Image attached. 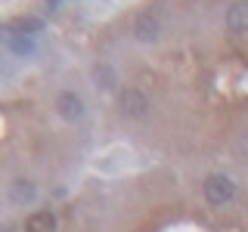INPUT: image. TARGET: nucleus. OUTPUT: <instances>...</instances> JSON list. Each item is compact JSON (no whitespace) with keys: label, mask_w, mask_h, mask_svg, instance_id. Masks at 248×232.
Instances as JSON below:
<instances>
[{"label":"nucleus","mask_w":248,"mask_h":232,"mask_svg":"<svg viewBox=\"0 0 248 232\" xmlns=\"http://www.w3.org/2000/svg\"><path fill=\"white\" fill-rule=\"evenodd\" d=\"M13 31L16 34H31V31H41V22L37 19H19V22H13Z\"/></svg>","instance_id":"9d476101"},{"label":"nucleus","mask_w":248,"mask_h":232,"mask_svg":"<svg viewBox=\"0 0 248 232\" xmlns=\"http://www.w3.org/2000/svg\"><path fill=\"white\" fill-rule=\"evenodd\" d=\"M202 189H205V198L211 201V204H227V201L236 195V186H232V180H230V176H220V174L208 176Z\"/></svg>","instance_id":"f257e3e1"},{"label":"nucleus","mask_w":248,"mask_h":232,"mask_svg":"<svg viewBox=\"0 0 248 232\" xmlns=\"http://www.w3.org/2000/svg\"><path fill=\"white\" fill-rule=\"evenodd\" d=\"M227 28L230 31H236V34H245L248 31V3H232L230 6V13H227Z\"/></svg>","instance_id":"20e7f679"},{"label":"nucleus","mask_w":248,"mask_h":232,"mask_svg":"<svg viewBox=\"0 0 248 232\" xmlns=\"http://www.w3.org/2000/svg\"><path fill=\"white\" fill-rule=\"evenodd\" d=\"M93 77L99 81V87H103V90H112L115 77H112V68H108V65H96V68H93Z\"/></svg>","instance_id":"1a4fd4ad"},{"label":"nucleus","mask_w":248,"mask_h":232,"mask_svg":"<svg viewBox=\"0 0 248 232\" xmlns=\"http://www.w3.org/2000/svg\"><path fill=\"white\" fill-rule=\"evenodd\" d=\"M146 108H149V102H146V96L140 90H124L121 93V112L124 115L140 118V115H146Z\"/></svg>","instance_id":"7ed1b4c3"},{"label":"nucleus","mask_w":248,"mask_h":232,"mask_svg":"<svg viewBox=\"0 0 248 232\" xmlns=\"http://www.w3.org/2000/svg\"><path fill=\"white\" fill-rule=\"evenodd\" d=\"M56 112H59L65 121H78V118L84 115V99L78 96V93L65 90V93H59V96H56Z\"/></svg>","instance_id":"f03ea898"},{"label":"nucleus","mask_w":248,"mask_h":232,"mask_svg":"<svg viewBox=\"0 0 248 232\" xmlns=\"http://www.w3.org/2000/svg\"><path fill=\"white\" fill-rule=\"evenodd\" d=\"M34 195H37V189H34V183H28V180H16V183H13V189H10V198L16 201V204L34 201Z\"/></svg>","instance_id":"0eeeda50"},{"label":"nucleus","mask_w":248,"mask_h":232,"mask_svg":"<svg viewBox=\"0 0 248 232\" xmlns=\"http://www.w3.org/2000/svg\"><path fill=\"white\" fill-rule=\"evenodd\" d=\"M10 50L16 56H31V53H34V41H31V34H13L10 37Z\"/></svg>","instance_id":"6e6552de"},{"label":"nucleus","mask_w":248,"mask_h":232,"mask_svg":"<svg viewBox=\"0 0 248 232\" xmlns=\"http://www.w3.org/2000/svg\"><path fill=\"white\" fill-rule=\"evenodd\" d=\"M25 232H56V217L50 211H37L25 220Z\"/></svg>","instance_id":"39448f33"},{"label":"nucleus","mask_w":248,"mask_h":232,"mask_svg":"<svg viewBox=\"0 0 248 232\" xmlns=\"http://www.w3.org/2000/svg\"><path fill=\"white\" fill-rule=\"evenodd\" d=\"M134 34L140 41H155V37H158V19L149 15V13H143L137 19V25H134Z\"/></svg>","instance_id":"423d86ee"}]
</instances>
